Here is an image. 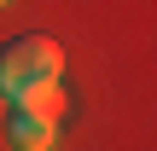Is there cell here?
<instances>
[{
	"mask_svg": "<svg viewBox=\"0 0 157 151\" xmlns=\"http://www.w3.org/2000/svg\"><path fill=\"white\" fill-rule=\"evenodd\" d=\"M0 6H6V0H0Z\"/></svg>",
	"mask_w": 157,
	"mask_h": 151,
	"instance_id": "cell-3",
	"label": "cell"
},
{
	"mask_svg": "<svg viewBox=\"0 0 157 151\" xmlns=\"http://www.w3.org/2000/svg\"><path fill=\"white\" fill-rule=\"evenodd\" d=\"M58 76H64V52H58L52 35L29 29V35H12L0 47V99L6 105H23V99L58 87Z\"/></svg>",
	"mask_w": 157,
	"mask_h": 151,
	"instance_id": "cell-1",
	"label": "cell"
},
{
	"mask_svg": "<svg viewBox=\"0 0 157 151\" xmlns=\"http://www.w3.org/2000/svg\"><path fill=\"white\" fill-rule=\"evenodd\" d=\"M6 140H12V151H52V140H58V116L29 111V105H12Z\"/></svg>",
	"mask_w": 157,
	"mask_h": 151,
	"instance_id": "cell-2",
	"label": "cell"
}]
</instances>
